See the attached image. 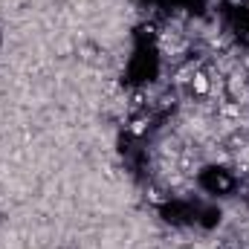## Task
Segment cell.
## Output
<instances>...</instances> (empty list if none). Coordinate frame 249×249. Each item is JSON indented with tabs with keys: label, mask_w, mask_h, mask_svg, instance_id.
Returning a JSON list of instances; mask_svg holds the SVG:
<instances>
[{
	"label": "cell",
	"mask_w": 249,
	"mask_h": 249,
	"mask_svg": "<svg viewBox=\"0 0 249 249\" xmlns=\"http://www.w3.org/2000/svg\"><path fill=\"white\" fill-rule=\"evenodd\" d=\"M188 93H194V96H200V99H209V93H212V78H209V72H206L203 67L194 70L191 84H188Z\"/></svg>",
	"instance_id": "6da1fadb"
},
{
	"label": "cell",
	"mask_w": 249,
	"mask_h": 249,
	"mask_svg": "<svg viewBox=\"0 0 249 249\" xmlns=\"http://www.w3.org/2000/svg\"><path fill=\"white\" fill-rule=\"evenodd\" d=\"M127 130H130V133H133V136H145V133H148V130H151V113H148V110H145V113H142V116H136V119H133V122L127 124Z\"/></svg>",
	"instance_id": "7a4b0ae2"
}]
</instances>
